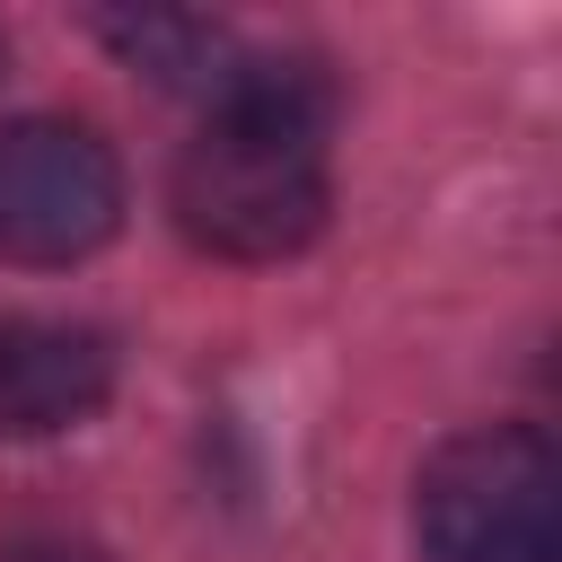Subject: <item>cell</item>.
<instances>
[{"label":"cell","instance_id":"1","mask_svg":"<svg viewBox=\"0 0 562 562\" xmlns=\"http://www.w3.org/2000/svg\"><path fill=\"white\" fill-rule=\"evenodd\" d=\"M334 97L307 61H255L176 158V228L202 255L272 263L325 228Z\"/></svg>","mask_w":562,"mask_h":562},{"label":"cell","instance_id":"2","mask_svg":"<svg viewBox=\"0 0 562 562\" xmlns=\"http://www.w3.org/2000/svg\"><path fill=\"white\" fill-rule=\"evenodd\" d=\"M413 527L430 562H553L562 553V465L544 430L492 422L448 439L413 483Z\"/></svg>","mask_w":562,"mask_h":562},{"label":"cell","instance_id":"3","mask_svg":"<svg viewBox=\"0 0 562 562\" xmlns=\"http://www.w3.org/2000/svg\"><path fill=\"white\" fill-rule=\"evenodd\" d=\"M123 220V167L88 123H0V263H79Z\"/></svg>","mask_w":562,"mask_h":562},{"label":"cell","instance_id":"4","mask_svg":"<svg viewBox=\"0 0 562 562\" xmlns=\"http://www.w3.org/2000/svg\"><path fill=\"white\" fill-rule=\"evenodd\" d=\"M114 395V342L61 316H0V439H44Z\"/></svg>","mask_w":562,"mask_h":562},{"label":"cell","instance_id":"5","mask_svg":"<svg viewBox=\"0 0 562 562\" xmlns=\"http://www.w3.org/2000/svg\"><path fill=\"white\" fill-rule=\"evenodd\" d=\"M105 44L123 53V61H140L149 79H167V88H202L211 105L255 70L220 26H202V18H105Z\"/></svg>","mask_w":562,"mask_h":562},{"label":"cell","instance_id":"6","mask_svg":"<svg viewBox=\"0 0 562 562\" xmlns=\"http://www.w3.org/2000/svg\"><path fill=\"white\" fill-rule=\"evenodd\" d=\"M0 562H97L88 544H70V536H18Z\"/></svg>","mask_w":562,"mask_h":562}]
</instances>
